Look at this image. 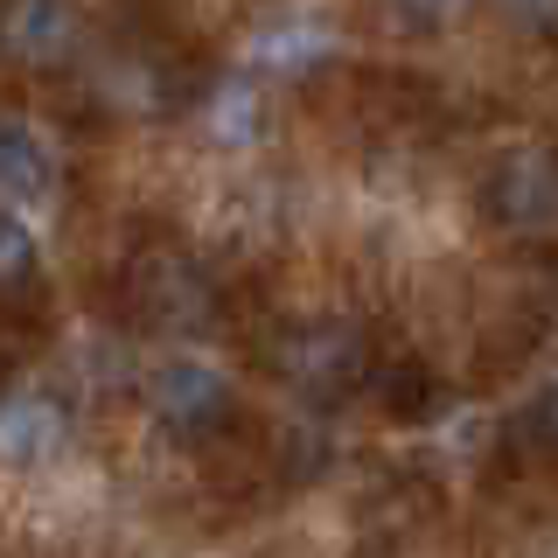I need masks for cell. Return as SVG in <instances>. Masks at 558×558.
I'll use <instances>...</instances> for the list:
<instances>
[{
	"mask_svg": "<svg viewBox=\"0 0 558 558\" xmlns=\"http://www.w3.org/2000/svg\"><path fill=\"white\" fill-rule=\"evenodd\" d=\"M119 301H126V314L140 328H154V336H196V328L217 322V279L203 272L196 252L154 238V244H140L126 258Z\"/></svg>",
	"mask_w": 558,
	"mask_h": 558,
	"instance_id": "obj_1",
	"label": "cell"
},
{
	"mask_svg": "<svg viewBox=\"0 0 558 558\" xmlns=\"http://www.w3.org/2000/svg\"><path fill=\"white\" fill-rule=\"evenodd\" d=\"M279 377L293 384L301 398H349V391H363V384L377 377V356H371V342H363V328H349V322H301V328H287L279 336Z\"/></svg>",
	"mask_w": 558,
	"mask_h": 558,
	"instance_id": "obj_2",
	"label": "cell"
},
{
	"mask_svg": "<svg viewBox=\"0 0 558 558\" xmlns=\"http://www.w3.org/2000/svg\"><path fill=\"white\" fill-rule=\"evenodd\" d=\"M482 217L510 238L558 231V147H517L482 174Z\"/></svg>",
	"mask_w": 558,
	"mask_h": 558,
	"instance_id": "obj_3",
	"label": "cell"
},
{
	"mask_svg": "<svg viewBox=\"0 0 558 558\" xmlns=\"http://www.w3.org/2000/svg\"><path fill=\"white\" fill-rule=\"evenodd\" d=\"M147 412H154L161 433L196 447V440H217V433L238 418V398H231V384L209 371V363L174 356V363H161V371L147 377Z\"/></svg>",
	"mask_w": 558,
	"mask_h": 558,
	"instance_id": "obj_4",
	"label": "cell"
},
{
	"mask_svg": "<svg viewBox=\"0 0 558 558\" xmlns=\"http://www.w3.org/2000/svg\"><path fill=\"white\" fill-rule=\"evenodd\" d=\"M0 49L22 63H57L77 49V8L70 0H0Z\"/></svg>",
	"mask_w": 558,
	"mask_h": 558,
	"instance_id": "obj_5",
	"label": "cell"
},
{
	"mask_svg": "<svg viewBox=\"0 0 558 558\" xmlns=\"http://www.w3.org/2000/svg\"><path fill=\"white\" fill-rule=\"evenodd\" d=\"M49 196V147L22 119H0V203H43Z\"/></svg>",
	"mask_w": 558,
	"mask_h": 558,
	"instance_id": "obj_6",
	"label": "cell"
},
{
	"mask_svg": "<svg viewBox=\"0 0 558 558\" xmlns=\"http://www.w3.org/2000/svg\"><path fill=\"white\" fill-rule=\"evenodd\" d=\"M371 391L384 398V412H391V418H433V412L447 405V384L433 377V363H418V356H391V363H377Z\"/></svg>",
	"mask_w": 558,
	"mask_h": 558,
	"instance_id": "obj_7",
	"label": "cell"
},
{
	"mask_svg": "<svg viewBox=\"0 0 558 558\" xmlns=\"http://www.w3.org/2000/svg\"><path fill=\"white\" fill-rule=\"evenodd\" d=\"M35 279H43V244H35V231L22 223V209L0 203V301L35 293Z\"/></svg>",
	"mask_w": 558,
	"mask_h": 558,
	"instance_id": "obj_8",
	"label": "cell"
},
{
	"mask_svg": "<svg viewBox=\"0 0 558 558\" xmlns=\"http://www.w3.org/2000/svg\"><path fill=\"white\" fill-rule=\"evenodd\" d=\"M510 440H517V447H531V453H558V384H545L531 405H517Z\"/></svg>",
	"mask_w": 558,
	"mask_h": 558,
	"instance_id": "obj_9",
	"label": "cell"
},
{
	"mask_svg": "<svg viewBox=\"0 0 558 558\" xmlns=\"http://www.w3.org/2000/svg\"><path fill=\"white\" fill-rule=\"evenodd\" d=\"M384 8H391L405 28H447V22L468 14V0H384Z\"/></svg>",
	"mask_w": 558,
	"mask_h": 558,
	"instance_id": "obj_10",
	"label": "cell"
},
{
	"mask_svg": "<svg viewBox=\"0 0 558 558\" xmlns=\"http://www.w3.org/2000/svg\"><path fill=\"white\" fill-rule=\"evenodd\" d=\"M531 35H558V0H502Z\"/></svg>",
	"mask_w": 558,
	"mask_h": 558,
	"instance_id": "obj_11",
	"label": "cell"
},
{
	"mask_svg": "<svg viewBox=\"0 0 558 558\" xmlns=\"http://www.w3.org/2000/svg\"><path fill=\"white\" fill-rule=\"evenodd\" d=\"M0 377H8V356H0Z\"/></svg>",
	"mask_w": 558,
	"mask_h": 558,
	"instance_id": "obj_12",
	"label": "cell"
},
{
	"mask_svg": "<svg viewBox=\"0 0 558 558\" xmlns=\"http://www.w3.org/2000/svg\"><path fill=\"white\" fill-rule=\"evenodd\" d=\"M545 558H558V545H551V551H545Z\"/></svg>",
	"mask_w": 558,
	"mask_h": 558,
	"instance_id": "obj_13",
	"label": "cell"
}]
</instances>
